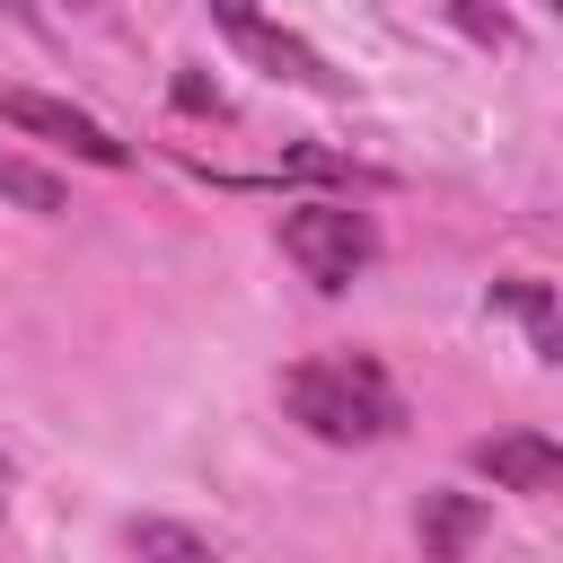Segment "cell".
Wrapping results in <instances>:
<instances>
[{"instance_id":"cell-2","label":"cell","mask_w":563,"mask_h":563,"mask_svg":"<svg viewBox=\"0 0 563 563\" xmlns=\"http://www.w3.org/2000/svg\"><path fill=\"white\" fill-rule=\"evenodd\" d=\"M282 255H290L317 290H352L361 264L378 255V229H369V211H352V202H299V211H282Z\"/></svg>"},{"instance_id":"cell-10","label":"cell","mask_w":563,"mask_h":563,"mask_svg":"<svg viewBox=\"0 0 563 563\" xmlns=\"http://www.w3.org/2000/svg\"><path fill=\"white\" fill-rule=\"evenodd\" d=\"M0 501H9V457H0Z\"/></svg>"},{"instance_id":"cell-9","label":"cell","mask_w":563,"mask_h":563,"mask_svg":"<svg viewBox=\"0 0 563 563\" xmlns=\"http://www.w3.org/2000/svg\"><path fill=\"white\" fill-rule=\"evenodd\" d=\"M132 554H141V563H220V554H211L194 528H176V519H141V528H132Z\"/></svg>"},{"instance_id":"cell-11","label":"cell","mask_w":563,"mask_h":563,"mask_svg":"<svg viewBox=\"0 0 563 563\" xmlns=\"http://www.w3.org/2000/svg\"><path fill=\"white\" fill-rule=\"evenodd\" d=\"M70 9H88V0H70Z\"/></svg>"},{"instance_id":"cell-8","label":"cell","mask_w":563,"mask_h":563,"mask_svg":"<svg viewBox=\"0 0 563 563\" xmlns=\"http://www.w3.org/2000/svg\"><path fill=\"white\" fill-rule=\"evenodd\" d=\"M493 308H519L528 352H537V361H563V325H554V290H545V282H493Z\"/></svg>"},{"instance_id":"cell-6","label":"cell","mask_w":563,"mask_h":563,"mask_svg":"<svg viewBox=\"0 0 563 563\" xmlns=\"http://www.w3.org/2000/svg\"><path fill=\"white\" fill-rule=\"evenodd\" d=\"M413 537H422V563H466V545L484 537V501L475 493H422Z\"/></svg>"},{"instance_id":"cell-7","label":"cell","mask_w":563,"mask_h":563,"mask_svg":"<svg viewBox=\"0 0 563 563\" xmlns=\"http://www.w3.org/2000/svg\"><path fill=\"white\" fill-rule=\"evenodd\" d=\"M0 202H18V211H35V220H53V211H70V185H62L53 167H35L26 150H9V141H0Z\"/></svg>"},{"instance_id":"cell-3","label":"cell","mask_w":563,"mask_h":563,"mask_svg":"<svg viewBox=\"0 0 563 563\" xmlns=\"http://www.w3.org/2000/svg\"><path fill=\"white\" fill-rule=\"evenodd\" d=\"M211 18L229 26V44L255 62V70H273V79H290V88H317V97H343V70L308 44V35H290V26H273L255 0H211Z\"/></svg>"},{"instance_id":"cell-4","label":"cell","mask_w":563,"mask_h":563,"mask_svg":"<svg viewBox=\"0 0 563 563\" xmlns=\"http://www.w3.org/2000/svg\"><path fill=\"white\" fill-rule=\"evenodd\" d=\"M0 123H26V132H44V141H62L70 158H88V167H123L132 150L106 132V123H88L79 106H62V97H35V88H0Z\"/></svg>"},{"instance_id":"cell-1","label":"cell","mask_w":563,"mask_h":563,"mask_svg":"<svg viewBox=\"0 0 563 563\" xmlns=\"http://www.w3.org/2000/svg\"><path fill=\"white\" fill-rule=\"evenodd\" d=\"M282 405H290V422H308V431L334 440V449H361V440H396V431H405V396L387 387V369H378L369 352L290 361V369H282Z\"/></svg>"},{"instance_id":"cell-5","label":"cell","mask_w":563,"mask_h":563,"mask_svg":"<svg viewBox=\"0 0 563 563\" xmlns=\"http://www.w3.org/2000/svg\"><path fill=\"white\" fill-rule=\"evenodd\" d=\"M466 457H475V475H493L501 493H554V484H563V449H554L545 431H493V440H475Z\"/></svg>"}]
</instances>
